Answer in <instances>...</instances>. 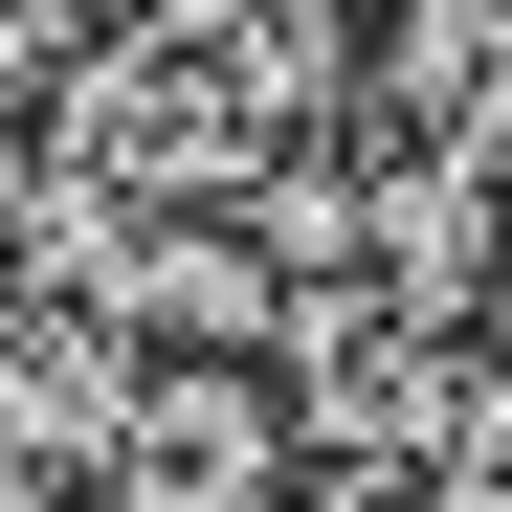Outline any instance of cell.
I'll list each match as a JSON object with an SVG mask.
<instances>
[{
  "label": "cell",
  "mask_w": 512,
  "mask_h": 512,
  "mask_svg": "<svg viewBox=\"0 0 512 512\" xmlns=\"http://www.w3.org/2000/svg\"><path fill=\"white\" fill-rule=\"evenodd\" d=\"M446 468H468V490H490V512H512V357H490V379H468V401H446Z\"/></svg>",
  "instance_id": "1"
}]
</instances>
